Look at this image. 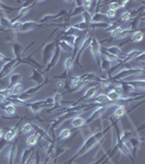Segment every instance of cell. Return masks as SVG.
Returning <instances> with one entry per match:
<instances>
[{
  "label": "cell",
  "mask_w": 145,
  "mask_h": 164,
  "mask_svg": "<svg viewBox=\"0 0 145 164\" xmlns=\"http://www.w3.org/2000/svg\"><path fill=\"white\" fill-rule=\"evenodd\" d=\"M138 55H139V52H138V50H132V52H130L127 56H126V59H127V60L135 59V58L138 57Z\"/></svg>",
  "instance_id": "cell-15"
},
{
  "label": "cell",
  "mask_w": 145,
  "mask_h": 164,
  "mask_svg": "<svg viewBox=\"0 0 145 164\" xmlns=\"http://www.w3.org/2000/svg\"><path fill=\"white\" fill-rule=\"evenodd\" d=\"M95 101H96L97 103H107V102H108V99H107V95L106 94H99L96 97Z\"/></svg>",
  "instance_id": "cell-17"
},
{
  "label": "cell",
  "mask_w": 145,
  "mask_h": 164,
  "mask_svg": "<svg viewBox=\"0 0 145 164\" xmlns=\"http://www.w3.org/2000/svg\"><path fill=\"white\" fill-rule=\"evenodd\" d=\"M4 59H6V58H4V56H3V55L1 54V53H0V61L4 60Z\"/></svg>",
  "instance_id": "cell-33"
},
{
  "label": "cell",
  "mask_w": 145,
  "mask_h": 164,
  "mask_svg": "<svg viewBox=\"0 0 145 164\" xmlns=\"http://www.w3.org/2000/svg\"><path fill=\"white\" fill-rule=\"evenodd\" d=\"M1 24H2V26H11V22H10L8 19L2 18V20H1Z\"/></svg>",
  "instance_id": "cell-27"
},
{
  "label": "cell",
  "mask_w": 145,
  "mask_h": 164,
  "mask_svg": "<svg viewBox=\"0 0 145 164\" xmlns=\"http://www.w3.org/2000/svg\"><path fill=\"white\" fill-rule=\"evenodd\" d=\"M106 15H107V18L114 19L116 17V11H112V10H108V11H107V13H106Z\"/></svg>",
  "instance_id": "cell-28"
},
{
  "label": "cell",
  "mask_w": 145,
  "mask_h": 164,
  "mask_svg": "<svg viewBox=\"0 0 145 164\" xmlns=\"http://www.w3.org/2000/svg\"><path fill=\"white\" fill-rule=\"evenodd\" d=\"M43 106H44L43 102H40V104H38V102H37V103L30 105V108L32 109V112H34V113H40V111H42Z\"/></svg>",
  "instance_id": "cell-7"
},
{
  "label": "cell",
  "mask_w": 145,
  "mask_h": 164,
  "mask_svg": "<svg viewBox=\"0 0 145 164\" xmlns=\"http://www.w3.org/2000/svg\"><path fill=\"white\" fill-rule=\"evenodd\" d=\"M22 90H23V84H22L21 82H19V83H16L15 85L11 87V91H12V95L19 94L20 92H22Z\"/></svg>",
  "instance_id": "cell-6"
},
{
  "label": "cell",
  "mask_w": 145,
  "mask_h": 164,
  "mask_svg": "<svg viewBox=\"0 0 145 164\" xmlns=\"http://www.w3.org/2000/svg\"><path fill=\"white\" fill-rule=\"evenodd\" d=\"M85 125V119L82 118V117H80V116H78V117H74V118L72 119V126L75 128H80L82 127V126H84Z\"/></svg>",
  "instance_id": "cell-4"
},
{
  "label": "cell",
  "mask_w": 145,
  "mask_h": 164,
  "mask_svg": "<svg viewBox=\"0 0 145 164\" xmlns=\"http://www.w3.org/2000/svg\"><path fill=\"white\" fill-rule=\"evenodd\" d=\"M4 111H6L9 115H14L15 112H16V108H15V106L13 104H8V105L4 106Z\"/></svg>",
  "instance_id": "cell-9"
},
{
  "label": "cell",
  "mask_w": 145,
  "mask_h": 164,
  "mask_svg": "<svg viewBox=\"0 0 145 164\" xmlns=\"http://www.w3.org/2000/svg\"><path fill=\"white\" fill-rule=\"evenodd\" d=\"M91 5H92L91 1H84V2H83V7H84V8H85L86 10L90 9V7H91Z\"/></svg>",
  "instance_id": "cell-30"
},
{
  "label": "cell",
  "mask_w": 145,
  "mask_h": 164,
  "mask_svg": "<svg viewBox=\"0 0 145 164\" xmlns=\"http://www.w3.org/2000/svg\"><path fill=\"white\" fill-rule=\"evenodd\" d=\"M64 85H66V82H64V80H60V81H58V83H57V88L58 89H64Z\"/></svg>",
  "instance_id": "cell-29"
},
{
  "label": "cell",
  "mask_w": 145,
  "mask_h": 164,
  "mask_svg": "<svg viewBox=\"0 0 145 164\" xmlns=\"http://www.w3.org/2000/svg\"><path fill=\"white\" fill-rule=\"evenodd\" d=\"M119 150H120L122 153H124L126 155H128V156L131 154L130 150L128 149V147L124 144V142H120V144H119Z\"/></svg>",
  "instance_id": "cell-11"
},
{
  "label": "cell",
  "mask_w": 145,
  "mask_h": 164,
  "mask_svg": "<svg viewBox=\"0 0 145 164\" xmlns=\"http://www.w3.org/2000/svg\"><path fill=\"white\" fill-rule=\"evenodd\" d=\"M35 22H26V23H24L23 24V26H22L21 30L22 31H27V30H30V29H33L34 26H35Z\"/></svg>",
  "instance_id": "cell-20"
},
{
  "label": "cell",
  "mask_w": 145,
  "mask_h": 164,
  "mask_svg": "<svg viewBox=\"0 0 145 164\" xmlns=\"http://www.w3.org/2000/svg\"><path fill=\"white\" fill-rule=\"evenodd\" d=\"M91 49H92V52H93V54L95 55V57L98 58V56H99V53H100V45H99V43L97 42L96 40L92 41Z\"/></svg>",
  "instance_id": "cell-3"
},
{
  "label": "cell",
  "mask_w": 145,
  "mask_h": 164,
  "mask_svg": "<svg viewBox=\"0 0 145 164\" xmlns=\"http://www.w3.org/2000/svg\"><path fill=\"white\" fill-rule=\"evenodd\" d=\"M4 101H6V97L3 96V95H1V94H0V103H3V102H4Z\"/></svg>",
  "instance_id": "cell-32"
},
{
  "label": "cell",
  "mask_w": 145,
  "mask_h": 164,
  "mask_svg": "<svg viewBox=\"0 0 145 164\" xmlns=\"http://www.w3.org/2000/svg\"><path fill=\"white\" fill-rule=\"evenodd\" d=\"M0 94L3 95V96L7 99V97L12 96V91H11V89H4V90H1V91H0Z\"/></svg>",
  "instance_id": "cell-21"
},
{
  "label": "cell",
  "mask_w": 145,
  "mask_h": 164,
  "mask_svg": "<svg viewBox=\"0 0 145 164\" xmlns=\"http://www.w3.org/2000/svg\"><path fill=\"white\" fill-rule=\"evenodd\" d=\"M26 143L28 147H34L35 144L37 143V136L36 135H32V136H30L28 138H27L26 140Z\"/></svg>",
  "instance_id": "cell-8"
},
{
  "label": "cell",
  "mask_w": 145,
  "mask_h": 164,
  "mask_svg": "<svg viewBox=\"0 0 145 164\" xmlns=\"http://www.w3.org/2000/svg\"><path fill=\"white\" fill-rule=\"evenodd\" d=\"M70 135H71V131H70V129H68V128H66V129H64V130L61 131L60 135H59V137H60L61 139H67V138H69Z\"/></svg>",
  "instance_id": "cell-16"
},
{
  "label": "cell",
  "mask_w": 145,
  "mask_h": 164,
  "mask_svg": "<svg viewBox=\"0 0 145 164\" xmlns=\"http://www.w3.org/2000/svg\"><path fill=\"white\" fill-rule=\"evenodd\" d=\"M132 40L133 42H141L143 40V33L142 32H134L132 35Z\"/></svg>",
  "instance_id": "cell-12"
},
{
  "label": "cell",
  "mask_w": 145,
  "mask_h": 164,
  "mask_svg": "<svg viewBox=\"0 0 145 164\" xmlns=\"http://www.w3.org/2000/svg\"><path fill=\"white\" fill-rule=\"evenodd\" d=\"M106 95H107V99H108V101H112V102L119 101V100H121V99H126V97H122L120 94H118V93H117L115 90H111V91H109Z\"/></svg>",
  "instance_id": "cell-2"
},
{
  "label": "cell",
  "mask_w": 145,
  "mask_h": 164,
  "mask_svg": "<svg viewBox=\"0 0 145 164\" xmlns=\"http://www.w3.org/2000/svg\"><path fill=\"white\" fill-rule=\"evenodd\" d=\"M121 32H122V29H121V27H117V29H115V30L112 31V36L118 37Z\"/></svg>",
  "instance_id": "cell-25"
},
{
  "label": "cell",
  "mask_w": 145,
  "mask_h": 164,
  "mask_svg": "<svg viewBox=\"0 0 145 164\" xmlns=\"http://www.w3.org/2000/svg\"><path fill=\"white\" fill-rule=\"evenodd\" d=\"M100 85H102L103 88H107V87H109V85H110V82H108V81H102Z\"/></svg>",
  "instance_id": "cell-31"
},
{
  "label": "cell",
  "mask_w": 145,
  "mask_h": 164,
  "mask_svg": "<svg viewBox=\"0 0 145 164\" xmlns=\"http://www.w3.org/2000/svg\"><path fill=\"white\" fill-rule=\"evenodd\" d=\"M3 134H4V132H3V131L1 130V129H0V139H1V138L3 137Z\"/></svg>",
  "instance_id": "cell-34"
},
{
  "label": "cell",
  "mask_w": 145,
  "mask_h": 164,
  "mask_svg": "<svg viewBox=\"0 0 145 164\" xmlns=\"http://www.w3.org/2000/svg\"><path fill=\"white\" fill-rule=\"evenodd\" d=\"M110 9L109 10H112V11H116L117 9H119L120 7H119V3L118 2H112V3H110Z\"/></svg>",
  "instance_id": "cell-26"
},
{
  "label": "cell",
  "mask_w": 145,
  "mask_h": 164,
  "mask_svg": "<svg viewBox=\"0 0 145 164\" xmlns=\"http://www.w3.org/2000/svg\"><path fill=\"white\" fill-rule=\"evenodd\" d=\"M61 99H62V96H61V94H60V93H57V94H55V96H54L55 104H60V102H61Z\"/></svg>",
  "instance_id": "cell-24"
},
{
  "label": "cell",
  "mask_w": 145,
  "mask_h": 164,
  "mask_svg": "<svg viewBox=\"0 0 145 164\" xmlns=\"http://www.w3.org/2000/svg\"><path fill=\"white\" fill-rule=\"evenodd\" d=\"M30 9H31V7H23V8L20 10L19 15H20V17H23V15H25L28 11H30Z\"/></svg>",
  "instance_id": "cell-22"
},
{
  "label": "cell",
  "mask_w": 145,
  "mask_h": 164,
  "mask_svg": "<svg viewBox=\"0 0 145 164\" xmlns=\"http://www.w3.org/2000/svg\"><path fill=\"white\" fill-rule=\"evenodd\" d=\"M64 67L67 70H71L73 67V59L72 58H67L66 61H64Z\"/></svg>",
  "instance_id": "cell-18"
},
{
  "label": "cell",
  "mask_w": 145,
  "mask_h": 164,
  "mask_svg": "<svg viewBox=\"0 0 145 164\" xmlns=\"http://www.w3.org/2000/svg\"><path fill=\"white\" fill-rule=\"evenodd\" d=\"M124 114H126V108H124V106H118L115 109L114 116H115L116 118H121Z\"/></svg>",
  "instance_id": "cell-5"
},
{
  "label": "cell",
  "mask_w": 145,
  "mask_h": 164,
  "mask_svg": "<svg viewBox=\"0 0 145 164\" xmlns=\"http://www.w3.org/2000/svg\"><path fill=\"white\" fill-rule=\"evenodd\" d=\"M33 128L34 126L32 124H25L23 126V128H22V131H23V134H28V132L33 130Z\"/></svg>",
  "instance_id": "cell-19"
},
{
  "label": "cell",
  "mask_w": 145,
  "mask_h": 164,
  "mask_svg": "<svg viewBox=\"0 0 145 164\" xmlns=\"http://www.w3.org/2000/svg\"><path fill=\"white\" fill-rule=\"evenodd\" d=\"M16 134H18V130H16V128L12 127V128H10L9 130L7 131V132H4V134H3V137H4L6 141H11V140H13L15 138Z\"/></svg>",
  "instance_id": "cell-1"
},
{
  "label": "cell",
  "mask_w": 145,
  "mask_h": 164,
  "mask_svg": "<svg viewBox=\"0 0 145 164\" xmlns=\"http://www.w3.org/2000/svg\"><path fill=\"white\" fill-rule=\"evenodd\" d=\"M121 19H122L123 21H129V20L131 19V12L122 13V15H121Z\"/></svg>",
  "instance_id": "cell-23"
},
{
  "label": "cell",
  "mask_w": 145,
  "mask_h": 164,
  "mask_svg": "<svg viewBox=\"0 0 145 164\" xmlns=\"http://www.w3.org/2000/svg\"><path fill=\"white\" fill-rule=\"evenodd\" d=\"M20 80H21L20 74H14V76L10 77V84H11V87H13V85H15L16 83H19Z\"/></svg>",
  "instance_id": "cell-13"
},
{
  "label": "cell",
  "mask_w": 145,
  "mask_h": 164,
  "mask_svg": "<svg viewBox=\"0 0 145 164\" xmlns=\"http://www.w3.org/2000/svg\"><path fill=\"white\" fill-rule=\"evenodd\" d=\"M22 26H23V23H22V22L15 21V22H13V23H11V26L10 27L14 31H20L22 29Z\"/></svg>",
  "instance_id": "cell-14"
},
{
  "label": "cell",
  "mask_w": 145,
  "mask_h": 164,
  "mask_svg": "<svg viewBox=\"0 0 145 164\" xmlns=\"http://www.w3.org/2000/svg\"><path fill=\"white\" fill-rule=\"evenodd\" d=\"M96 90H97V88L96 87H93V88H90L86 91V93H85V95H84V97L85 99H91V97H93L94 95L96 94Z\"/></svg>",
  "instance_id": "cell-10"
}]
</instances>
